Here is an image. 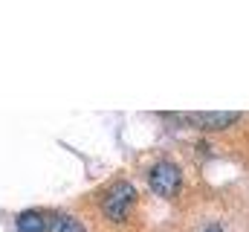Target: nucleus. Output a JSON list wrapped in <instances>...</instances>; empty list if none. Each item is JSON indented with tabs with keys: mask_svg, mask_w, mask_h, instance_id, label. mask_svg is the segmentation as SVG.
I'll list each match as a JSON object with an SVG mask.
<instances>
[{
	"mask_svg": "<svg viewBox=\"0 0 249 232\" xmlns=\"http://www.w3.org/2000/svg\"><path fill=\"white\" fill-rule=\"evenodd\" d=\"M133 203H136V189H133L127 180H116V183L105 192V197H102V212H105L107 221L122 224L124 218L130 215Z\"/></svg>",
	"mask_w": 249,
	"mask_h": 232,
	"instance_id": "nucleus-1",
	"label": "nucleus"
},
{
	"mask_svg": "<svg viewBox=\"0 0 249 232\" xmlns=\"http://www.w3.org/2000/svg\"><path fill=\"white\" fill-rule=\"evenodd\" d=\"M148 183H151V192L154 194H160V197H174L177 192H180V186H183V174L180 169L174 166V163H168V160H160L151 174H148Z\"/></svg>",
	"mask_w": 249,
	"mask_h": 232,
	"instance_id": "nucleus-2",
	"label": "nucleus"
},
{
	"mask_svg": "<svg viewBox=\"0 0 249 232\" xmlns=\"http://www.w3.org/2000/svg\"><path fill=\"white\" fill-rule=\"evenodd\" d=\"M241 119L238 111H206V114H188V122L200 131H223Z\"/></svg>",
	"mask_w": 249,
	"mask_h": 232,
	"instance_id": "nucleus-3",
	"label": "nucleus"
},
{
	"mask_svg": "<svg viewBox=\"0 0 249 232\" xmlns=\"http://www.w3.org/2000/svg\"><path fill=\"white\" fill-rule=\"evenodd\" d=\"M18 232H47V221L38 209H26L18 215Z\"/></svg>",
	"mask_w": 249,
	"mask_h": 232,
	"instance_id": "nucleus-4",
	"label": "nucleus"
},
{
	"mask_svg": "<svg viewBox=\"0 0 249 232\" xmlns=\"http://www.w3.org/2000/svg\"><path fill=\"white\" fill-rule=\"evenodd\" d=\"M50 232H87L81 221H75L72 215H55L53 224H50Z\"/></svg>",
	"mask_w": 249,
	"mask_h": 232,
	"instance_id": "nucleus-5",
	"label": "nucleus"
},
{
	"mask_svg": "<svg viewBox=\"0 0 249 232\" xmlns=\"http://www.w3.org/2000/svg\"><path fill=\"white\" fill-rule=\"evenodd\" d=\"M206 232H223V230H220V224H212V227H206Z\"/></svg>",
	"mask_w": 249,
	"mask_h": 232,
	"instance_id": "nucleus-6",
	"label": "nucleus"
}]
</instances>
